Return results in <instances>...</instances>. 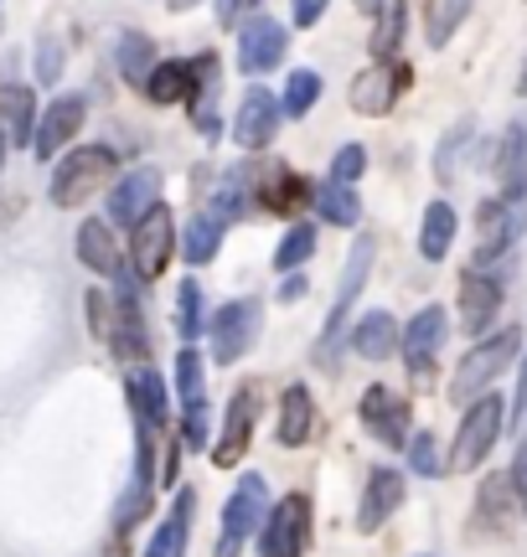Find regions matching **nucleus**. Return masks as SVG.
I'll return each instance as SVG.
<instances>
[{
	"label": "nucleus",
	"mask_w": 527,
	"mask_h": 557,
	"mask_svg": "<svg viewBox=\"0 0 527 557\" xmlns=\"http://www.w3.org/2000/svg\"><path fill=\"white\" fill-rule=\"evenodd\" d=\"M517 351H523V325H507V331L487 336L481 346H470L466 361H461V367H455V377H450V398H455V403H476L491 382H497L512 361H517Z\"/></svg>",
	"instance_id": "obj_1"
},
{
	"label": "nucleus",
	"mask_w": 527,
	"mask_h": 557,
	"mask_svg": "<svg viewBox=\"0 0 527 557\" xmlns=\"http://www.w3.org/2000/svg\"><path fill=\"white\" fill-rule=\"evenodd\" d=\"M502 423H507V408H502L497 393H481L476 403H466V418H461V429H455L445 470H476V465L491 455V444L502 438Z\"/></svg>",
	"instance_id": "obj_2"
},
{
	"label": "nucleus",
	"mask_w": 527,
	"mask_h": 557,
	"mask_svg": "<svg viewBox=\"0 0 527 557\" xmlns=\"http://www.w3.org/2000/svg\"><path fill=\"white\" fill-rule=\"evenodd\" d=\"M120 171V156L109 150V145H78L73 156L58 165V176H52V201L58 207H78L83 197H94L103 181H114Z\"/></svg>",
	"instance_id": "obj_3"
},
{
	"label": "nucleus",
	"mask_w": 527,
	"mask_h": 557,
	"mask_svg": "<svg viewBox=\"0 0 527 557\" xmlns=\"http://www.w3.org/2000/svg\"><path fill=\"white\" fill-rule=\"evenodd\" d=\"M264 517H269V485H264V475H244L223 506V537H218L212 557H238L244 542L264 527Z\"/></svg>",
	"instance_id": "obj_4"
},
{
	"label": "nucleus",
	"mask_w": 527,
	"mask_h": 557,
	"mask_svg": "<svg viewBox=\"0 0 527 557\" xmlns=\"http://www.w3.org/2000/svg\"><path fill=\"white\" fill-rule=\"evenodd\" d=\"M310 547V496L290 491L280 506H269L259 527V557H305Z\"/></svg>",
	"instance_id": "obj_5"
},
{
	"label": "nucleus",
	"mask_w": 527,
	"mask_h": 557,
	"mask_svg": "<svg viewBox=\"0 0 527 557\" xmlns=\"http://www.w3.org/2000/svg\"><path fill=\"white\" fill-rule=\"evenodd\" d=\"M171 253H176V222L166 212V201H156V207L135 222V243H130V259L124 263H135V269H130L135 278H161Z\"/></svg>",
	"instance_id": "obj_6"
},
{
	"label": "nucleus",
	"mask_w": 527,
	"mask_h": 557,
	"mask_svg": "<svg viewBox=\"0 0 527 557\" xmlns=\"http://www.w3.org/2000/svg\"><path fill=\"white\" fill-rule=\"evenodd\" d=\"M259 325H264V305H259V299H233V305H223V310L212 315V361L233 367L244 351H254Z\"/></svg>",
	"instance_id": "obj_7"
},
{
	"label": "nucleus",
	"mask_w": 527,
	"mask_h": 557,
	"mask_svg": "<svg viewBox=\"0 0 527 557\" xmlns=\"http://www.w3.org/2000/svg\"><path fill=\"white\" fill-rule=\"evenodd\" d=\"M408 83H414V73H408V62H372L367 73H357L352 78V109L357 114H367V120H383V114H393V103H399V94H404Z\"/></svg>",
	"instance_id": "obj_8"
},
{
	"label": "nucleus",
	"mask_w": 527,
	"mask_h": 557,
	"mask_svg": "<svg viewBox=\"0 0 527 557\" xmlns=\"http://www.w3.org/2000/svg\"><path fill=\"white\" fill-rule=\"evenodd\" d=\"M367 269H372V238H357L352 243V253H346V274H342V289H336V305H331V315H326V331H321V351L316 361H336V341H342V325H346V310L357 305V289H363Z\"/></svg>",
	"instance_id": "obj_9"
},
{
	"label": "nucleus",
	"mask_w": 527,
	"mask_h": 557,
	"mask_svg": "<svg viewBox=\"0 0 527 557\" xmlns=\"http://www.w3.org/2000/svg\"><path fill=\"white\" fill-rule=\"evenodd\" d=\"M523 227H527V212H523V201H481V212H476V263H491V259H502L512 243L523 238Z\"/></svg>",
	"instance_id": "obj_10"
},
{
	"label": "nucleus",
	"mask_w": 527,
	"mask_h": 557,
	"mask_svg": "<svg viewBox=\"0 0 527 557\" xmlns=\"http://www.w3.org/2000/svg\"><path fill=\"white\" fill-rule=\"evenodd\" d=\"M357 413H363L367 434L378 438V444H388V449H404L408 444V398H399L393 387L372 382L363 393V403H357Z\"/></svg>",
	"instance_id": "obj_11"
},
{
	"label": "nucleus",
	"mask_w": 527,
	"mask_h": 557,
	"mask_svg": "<svg viewBox=\"0 0 527 557\" xmlns=\"http://www.w3.org/2000/svg\"><path fill=\"white\" fill-rule=\"evenodd\" d=\"M83 120H88V103H83L78 94H62V99H52V103H47V114L32 124V156L52 160L68 139H78Z\"/></svg>",
	"instance_id": "obj_12"
},
{
	"label": "nucleus",
	"mask_w": 527,
	"mask_h": 557,
	"mask_svg": "<svg viewBox=\"0 0 527 557\" xmlns=\"http://www.w3.org/2000/svg\"><path fill=\"white\" fill-rule=\"evenodd\" d=\"M445 331H450L445 305H425L419 315L408 320V331H399V346H404V361L414 377H425L429 367H434L440 346H445Z\"/></svg>",
	"instance_id": "obj_13"
},
{
	"label": "nucleus",
	"mask_w": 527,
	"mask_h": 557,
	"mask_svg": "<svg viewBox=\"0 0 527 557\" xmlns=\"http://www.w3.org/2000/svg\"><path fill=\"white\" fill-rule=\"evenodd\" d=\"M114 351L120 357H145L150 351V336H145V315H140V295H135V274L124 263L114 274Z\"/></svg>",
	"instance_id": "obj_14"
},
{
	"label": "nucleus",
	"mask_w": 527,
	"mask_h": 557,
	"mask_svg": "<svg viewBox=\"0 0 527 557\" xmlns=\"http://www.w3.org/2000/svg\"><path fill=\"white\" fill-rule=\"evenodd\" d=\"M399 506H404V470L372 465L363 485V506H357V532H383Z\"/></svg>",
	"instance_id": "obj_15"
},
{
	"label": "nucleus",
	"mask_w": 527,
	"mask_h": 557,
	"mask_svg": "<svg viewBox=\"0 0 527 557\" xmlns=\"http://www.w3.org/2000/svg\"><path fill=\"white\" fill-rule=\"evenodd\" d=\"M284 47H290V37H284V26L280 21H269V16H254L244 21V32H238V67L244 73H274L284 62Z\"/></svg>",
	"instance_id": "obj_16"
},
{
	"label": "nucleus",
	"mask_w": 527,
	"mask_h": 557,
	"mask_svg": "<svg viewBox=\"0 0 527 557\" xmlns=\"http://www.w3.org/2000/svg\"><path fill=\"white\" fill-rule=\"evenodd\" d=\"M254 418H259V387H238L233 403H228V418H223V438L212 444V459L218 470H233L244 459L248 438H254Z\"/></svg>",
	"instance_id": "obj_17"
},
{
	"label": "nucleus",
	"mask_w": 527,
	"mask_h": 557,
	"mask_svg": "<svg viewBox=\"0 0 527 557\" xmlns=\"http://www.w3.org/2000/svg\"><path fill=\"white\" fill-rule=\"evenodd\" d=\"M280 99L269 94V88H248L244 99H238V120H233V139L244 145V150H264L274 129H280Z\"/></svg>",
	"instance_id": "obj_18"
},
{
	"label": "nucleus",
	"mask_w": 527,
	"mask_h": 557,
	"mask_svg": "<svg viewBox=\"0 0 527 557\" xmlns=\"http://www.w3.org/2000/svg\"><path fill=\"white\" fill-rule=\"evenodd\" d=\"M161 201V171H130L120 186H109V218L124 222V227H135V222L150 212Z\"/></svg>",
	"instance_id": "obj_19"
},
{
	"label": "nucleus",
	"mask_w": 527,
	"mask_h": 557,
	"mask_svg": "<svg viewBox=\"0 0 527 557\" xmlns=\"http://www.w3.org/2000/svg\"><path fill=\"white\" fill-rule=\"evenodd\" d=\"M497 310H502V278L470 269V274L461 278V325H466L470 336H487V325L497 320Z\"/></svg>",
	"instance_id": "obj_20"
},
{
	"label": "nucleus",
	"mask_w": 527,
	"mask_h": 557,
	"mask_svg": "<svg viewBox=\"0 0 527 557\" xmlns=\"http://www.w3.org/2000/svg\"><path fill=\"white\" fill-rule=\"evenodd\" d=\"M274 438H280V449H301V444L316 438V403H310V387H305V382H290V387H284Z\"/></svg>",
	"instance_id": "obj_21"
},
{
	"label": "nucleus",
	"mask_w": 527,
	"mask_h": 557,
	"mask_svg": "<svg viewBox=\"0 0 527 557\" xmlns=\"http://www.w3.org/2000/svg\"><path fill=\"white\" fill-rule=\"evenodd\" d=\"M130 408H135V423H140V434L156 438V429H166V413H171V398H166V382L161 372H130Z\"/></svg>",
	"instance_id": "obj_22"
},
{
	"label": "nucleus",
	"mask_w": 527,
	"mask_h": 557,
	"mask_svg": "<svg viewBox=\"0 0 527 557\" xmlns=\"http://www.w3.org/2000/svg\"><path fill=\"white\" fill-rule=\"evenodd\" d=\"M192 124L203 129V139H218V52L192 62Z\"/></svg>",
	"instance_id": "obj_23"
},
{
	"label": "nucleus",
	"mask_w": 527,
	"mask_h": 557,
	"mask_svg": "<svg viewBox=\"0 0 527 557\" xmlns=\"http://www.w3.org/2000/svg\"><path fill=\"white\" fill-rule=\"evenodd\" d=\"M497 181H502V201L527 197V124H507L497 150Z\"/></svg>",
	"instance_id": "obj_24"
},
{
	"label": "nucleus",
	"mask_w": 527,
	"mask_h": 557,
	"mask_svg": "<svg viewBox=\"0 0 527 557\" xmlns=\"http://www.w3.org/2000/svg\"><path fill=\"white\" fill-rule=\"evenodd\" d=\"M78 263H88L94 274H120L124 259H120V243H114V227L103 218H88L78 222Z\"/></svg>",
	"instance_id": "obj_25"
},
{
	"label": "nucleus",
	"mask_w": 527,
	"mask_h": 557,
	"mask_svg": "<svg viewBox=\"0 0 527 557\" xmlns=\"http://www.w3.org/2000/svg\"><path fill=\"white\" fill-rule=\"evenodd\" d=\"M192 506H197V496H192V491H176V506H171V517L156 527V537H150L145 557H186V537H192Z\"/></svg>",
	"instance_id": "obj_26"
},
{
	"label": "nucleus",
	"mask_w": 527,
	"mask_h": 557,
	"mask_svg": "<svg viewBox=\"0 0 527 557\" xmlns=\"http://www.w3.org/2000/svg\"><path fill=\"white\" fill-rule=\"evenodd\" d=\"M301 197H305V181L295 176V171H284V165L254 171V201H259L264 212H290Z\"/></svg>",
	"instance_id": "obj_27"
},
{
	"label": "nucleus",
	"mask_w": 527,
	"mask_h": 557,
	"mask_svg": "<svg viewBox=\"0 0 527 557\" xmlns=\"http://www.w3.org/2000/svg\"><path fill=\"white\" fill-rule=\"evenodd\" d=\"M352 351L367 361H383L399 351V320L388 315V310H372V315L357 320V331H352Z\"/></svg>",
	"instance_id": "obj_28"
},
{
	"label": "nucleus",
	"mask_w": 527,
	"mask_h": 557,
	"mask_svg": "<svg viewBox=\"0 0 527 557\" xmlns=\"http://www.w3.org/2000/svg\"><path fill=\"white\" fill-rule=\"evenodd\" d=\"M223 218H212V212H197V218L186 222V238H182V259L186 263H212L218 259V248H223Z\"/></svg>",
	"instance_id": "obj_29"
},
{
	"label": "nucleus",
	"mask_w": 527,
	"mask_h": 557,
	"mask_svg": "<svg viewBox=\"0 0 527 557\" xmlns=\"http://www.w3.org/2000/svg\"><path fill=\"white\" fill-rule=\"evenodd\" d=\"M450 243H455V207L450 201H429L425 227H419V253L429 263H440L450 253Z\"/></svg>",
	"instance_id": "obj_30"
},
{
	"label": "nucleus",
	"mask_w": 527,
	"mask_h": 557,
	"mask_svg": "<svg viewBox=\"0 0 527 557\" xmlns=\"http://www.w3.org/2000/svg\"><path fill=\"white\" fill-rule=\"evenodd\" d=\"M150 103H182L192 99V62H156V73L145 78Z\"/></svg>",
	"instance_id": "obj_31"
},
{
	"label": "nucleus",
	"mask_w": 527,
	"mask_h": 557,
	"mask_svg": "<svg viewBox=\"0 0 527 557\" xmlns=\"http://www.w3.org/2000/svg\"><path fill=\"white\" fill-rule=\"evenodd\" d=\"M404 26H408V5H404V0H388L383 11H378V32H372V58H378V62H393V58H399Z\"/></svg>",
	"instance_id": "obj_32"
},
{
	"label": "nucleus",
	"mask_w": 527,
	"mask_h": 557,
	"mask_svg": "<svg viewBox=\"0 0 527 557\" xmlns=\"http://www.w3.org/2000/svg\"><path fill=\"white\" fill-rule=\"evenodd\" d=\"M120 73H124V83L145 88V78L156 73V47H150V37H140V32H124V37H120Z\"/></svg>",
	"instance_id": "obj_33"
},
{
	"label": "nucleus",
	"mask_w": 527,
	"mask_h": 557,
	"mask_svg": "<svg viewBox=\"0 0 527 557\" xmlns=\"http://www.w3.org/2000/svg\"><path fill=\"white\" fill-rule=\"evenodd\" d=\"M470 16V0H429L425 5V37L429 47H445L455 37V26Z\"/></svg>",
	"instance_id": "obj_34"
},
{
	"label": "nucleus",
	"mask_w": 527,
	"mask_h": 557,
	"mask_svg": "<svg viewBox=\"0 0 527 557\" xmlns=\"http://www.w3.org/2000/svg\"><path fill=\"white\" fill-rule=\"evenodd\" d=\"M470 139H476V120H461L445 139H440V150H434V176L445 181V186L461 176V156L470 150Z\"/></svg>",
	"instance_id": "obj_35"
},
{
	"label": "nucleus",
	"mask_w": 527,
	"mask_h": 557,
	"mask_svg": "<svg viewBox=\"0 0 527 557\" xmlns=\"http://www.w3.org/2000/svg\"><path fill=\"white\" fill-rule=\"evenodd\" d=\"M316 212H321L326 222H336V227H352V222L363 218V201H357V191L352 186H316Z\"/></svg>",
	"instance_id": "obj_36"
},
{
	"label": "nucleus",
	"mask_w": 527,
	"mask_h": 557,
	"mask_svg": "<svg viewBox=\"0 0 527 557\" xmlns=\"http://www.w3.org/2000/svg\"><path fill=\"white\" fill-rule=\"evenodd\" d=\"M310 253H316V227H310V222H295L280 238V248H274V263H280V274H295Z\"/></svg>",
	"instance_id": "obj_37"
},
{
	"label": "nucleus",
	"mask_w": 527,
	"mask_h": 557,
	"mask_svg": "<svg viewBox=\"0 0 527 557\" xmlns=\"http://www.w3.org/2000/svg\"><path fill=\"white\" fill-rule=\"evenodd\" d=\"M321 99V78L316 73H290V83H284V99H280V114L284 120H301V114H310V103Z\"/></svg>",
	"instance_id": "obj_38"
},
{
	"label": "nucleus",
	"mask_w": 527,
	"mask_h": 557,
	"mask_svg": "<svg viewBox=\"0 0 527 557\" xmlns=\"http://www.w3.org/2000/svg\"><path fill=\"white\" fill-rule=\"evenodd\" d=\"M176 331L182 341L203 336V284L197 278H182V289H176Z\"/></svg>",
	"instance_id": "obj_39"
},
{
	"label": "nucleus",
	"mask_w": 527,
	"mask_h": 557,
	"mask_svg": "<svg viewBox=\"0 0 527 557\" xmlns=\"http://www.w3.org/2000/svg\"><path fill=\"white\" fill-rule=\"evenodd\" d=\"M176 393H182V408L207 403V372H203V357H197L192 346L176 357Z\"/></svg>",
	"instance_id": "obj_40"
},
{
	"label": "nucleus",
	"mask_w": 527,
	"mask_h": 557,
	"mask_svg": "<svg viewBox=\"0 0 527 557\" xmlns=\"http://www.w3.org/2000/svg\"><path fill=\"white\" fill-rule=\"evenodd\" d=\"M408 470L414 475H425V480H434V475H445V459H440V444H434V434H408Z\"/></svg>",
	"instance_id": "obj_41"
},
{
	"label": "nucleus",
	"mask_w": 527,
	"mask_h": 557,
	"mask_svg": "<svg viewBox=\"0 0 527 557\" xmlns=\"http://www.w3.org/2000/svg\"><path fill=\"white\" fill-rule=\"evenodd\" d=\"M0 109H5V120H11V139L32 145V109H37V99H32L26 88H5V94H0Z\"/></svg>",
	"instance_id": "obj_42"
},
{
	"label": "nucleus",
	"mask_w": 527,
	"mask_h": 557,
	"mask_svg": "<svg viewBox=\"0 0 527 557\" xmlns=\"http://www.w3.org/2000/svg\"><path fill=\"white\" fill-rule=\"evenodd\" d=\"M145 511H150V485H145V480H135V485H130V491H124V496H120V511H114V527H120V532H130V527H135V521H140Z\"/></svg>",
	"instance_id": "obj_43"
},
{
	"label": "nucleus",
	"mask_w": 527,
	"mask_h": 557,
	"mask_svg": "<svg viewBox=\"0 0 527 557\" xmlns=\"http://www.w3.org/2000/svg\"><path fill=\"white\" fill-rule=\"evenodd\" d=\"M363 171H367V150L363 145H346V150H336V160H331V186H357Z\"/></svg>",
	"instance_id": "obj_44"
},
{
	"label": "nucleus",
	"mask_w": 527,
	"mask_h": 557,
	"mask_svg": "<svg viewBox=\"0 0 527 557\" xmlns=\"http://www.w3.org/2000/svg\"><path fill=\"white\" fill-rule=\"evenodd\" d=\"M182 444H186V449H203V444H207V403L182 408Z\"/></svg>",
	"instance_id": "obj_45"
},
{
	"label": "nucleus",
	"mask_w": 527,
	"mask_h": 557,
	"mask_svg": "<svg viewBox=\"0 0 527 557\" xmlns=\"http://www.w3.org/2000/svg\"><path fill=\"white\" fill-rule=\"evenodd\" d=\"M58 73H62V47H58V37H41L37 41V78L41 83H58Z\"/></svg>",
	"instance_id": "obj_46"
},
{
	"label": "nucleus",
	"mask_w": 527,
	"mask_h": 557,
	"mask_svg": "<svg viewBox=\"0 0 527 557\" xmlns=\"http://www.w3.org/2000/svg\"><path fill=\"white\" fill-rule=\"evenodd\" d=\"M512 491H517V506L527 511V434H523V444H517V459H512Z\"/></svg>",
	"instance_id": "obj_47"
},
{
	"label": "nucleus",
	"mask_w": 527,
	"mask_h": 557,
	"mask_svg": "<svg viewBox=\"0 0 527 557\" xmlns=\"http://www.w3.org/2000/svg\"><path fill=\"white\" fill-rule=\"evenodd\" d=\"M248 11H259V0H218V21L223 26H238Z\"/></svg>",
	"instance_id": "obj_48"
},
{
	"label": "nucleus",
	"mask_w": 527,
	"mask_h": 557,
	"mask_svg": "<svg viewBox=\"0 0 527 557\" xmlns=\"http://www.w3.org/2000/svg\"><path fill=\"white\" fill-rule=\"evenodd\" d=\"M326 5H331V0H295V21H301V26H316V21L326 16Z\"/></svg>",
	"instance_id": "obj_49"
},
{
	"label": "nucleus",
	"mask_w": 527,
	"mask_h": 557,
	"mask_svg": "<svg viewBox=\"0 0 527 557\" xmlns=\"http://www.w3.org/2000/svg\"><path fill=\"white\" fill-rule=\"evenodd\" d=\"M512 423H527V361H523V382H517V398H512Z\"/></svg>",
	"instance_id": "obj_50"
},
{
	"label": "nucleus",
	"mask_w": 527,
	"mask_h": 557,
	"mask_svg": "<svg viewBox=\"0 0 527 557\" xmlns=\"http://www.w3.org/2000/svg\"><path fill=\"white\" fill-rule=\"evenodd\" d=\"M301 295H305V278H301V274L280 278V299H301Z\"/></svg>",
	"instance_id": "obj_51"
},
{
	"label": "nucleus",
	"mask_w": 527,
	"mask_h": 557,
	"mask_svg": "<svg viewBox=\"0 0 527 557\" xmlns=\"http://www.w3.org/2000/svg\"><path fill=\"white\" fill-rule=\"evenodd\" d=\"M383 5H388V0H357V11H363V16H378Z\"/></svg>",
	"instance_id": "obj_52"
},
{
	"label": "nucleus",
	"mask_w": 527,
	"mask_h": 557,
	"mask_svg": "<svg viewBox=\"0 0 527 557\" xmlns=\"http://www.w3.org/2000/svg\"><path fill=\"white\" fill-rule=\"evenodd\" d=\"M171 11H192V5H203V0H166Z\"/></svg>",
	"instance_id": "obj_53"
},
{
	"label": "nucleus",
	"mask_w": 527,
	"mask_h": 557,
	"mask_svg": "<svg viewBox=\"0 0 527 557\" xmlns=\"http://www.w3.org/2000/svg\"><path fill=\"white\" fill-rule=\"evenodd\" d=\"M0 160H5V135H0Z\"/></svg>",
	"instance_id": "obj_54"
},
{
	"label": "nucleus",
	"mask_w": 527,
	"mask_h": 557,
	"mask_svg": "<svg viewBox=\"0 0 527 557\" xmlns=\"http://www.w3.org/2000/svg\"><path fill=\"white\" fill-rule=\"evenodd\" d=\"M523 94H527V67H523Z\"/></svg>",
	"instance_id": "obj_55"
}]
</instances>
